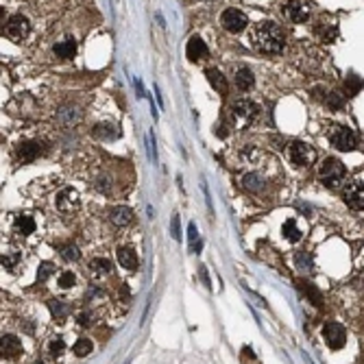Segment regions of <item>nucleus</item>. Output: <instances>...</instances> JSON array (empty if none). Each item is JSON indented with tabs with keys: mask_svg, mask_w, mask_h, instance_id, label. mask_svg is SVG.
<instances>
[{
	"mask_svg": "<svg viewBox=\"0 0 364 364\" xmlns=\"http://www.w3.org/2000/svg\"><path fill=\"white\" fill-rule=\"evenodd\" d=\"M343 199H345L347 207H351L353 212H362L364 210V183L362 181L347 183L343 190Z\"/></svg>",
	"mask_w": 364,
	"mask_h": 364,
	"instance_id": "nucleus-6",
	"label": "nucleus"
},
{
	"mask_svg": "<svg viewBox=\"0 0 364 364\" xmlns=\"http://www.w3.org/2000/svg\"><path fill=\"white\" fill-rule=\"evenodd\" d=\"M299 290L303 292L305 297H307L310 301H312L314 305H321V294H319V288H314V286L310 284V282H301V284H299Z\"/></svg>",
	"mask_w": 364,
	"mask_h": 364,
	"instance_id": "nucleus-27",
	"label": "nucleus"
},
{
	"mask_svg": "<svg viewBox=\"0 0 364 364\" xmlns=\"http://www.w3.org/2000/svg\"><path fill=\"white\" fill-rule=\"evenodd\" d=\"M345 175H347V168H345L343 161L336 159V157L323 159V164L319 168V179L327 185V188H336V185H340L345 179Z\"/></svg>",
	"mask_w": 364,
	"mask_h": 364,
	"instance_id": "nucleus-2",
	"label": "nucleus"
},
{
	"mask_svg": "<svg viewBox=\"0 0 364 364\" xmlns=\"http://www.w3.org/2000/svg\"><path fill=\"white\" fill-rule=\"evenodd\" d=\"M246 15L238 9H225L222 15H220V24L225 26V31H229V33H240V31H244L246 26Z\"/></svg>",
	"mask_w": 364,
	"mask_h": 364,
	"instance_id": "nucleus-7",
	"label": "nucleus"
},
{
	"mask_svg": "<svg viewBox=\"0 0 364 364\" xmlns=\"http://www.w3.org/2000/svg\"><path fill=\"white\" fill-rule=\"evenodd\" d=\"M325 100H327V107H329V109H343V105H345L343 92H329V94L325 96Z\"/></svg>",
	"mask_w": 364,
	"mask_h": 364,
	"instance_id": "nucleus-30",
	"label": "nucleus"
},
{
	"mask_svg": "<svg viewBox=\"0 0 364 364\" xmlns=\"http://www.w3.org/2000/svg\"><path fill=\"white\" fill-rule=\"evenodd\" d=\"M288 157L292 159V164H297V166H310V164H314V159H316V151L305 142L294 140V142H290Z\"/></svg>",
	"mask_w": 364,
	"mask_h": 364,
	"instance_id": "nucleus-5",
	"label": "nucleus"
},
{
	"mask_svg": "<svg viewBox=\"0 0 364 364\" xmlns=\"http://www.w3.org/2000/svg\"><path fill=\"white\" fill-rule=\"evenodd\" d=\"M109 218H111L114 225H118V227H125V225H129L131 220H133V212H131L129 207H111Z\"/></svg>",
	"mask_w": 364,
	"mask_h": 364,
	"instance_id": "nucleus-19",
	"label": "nucleus"
},
{
	"mask_svg": "<svg viewBox=\"0 0 364 364\" xmlns=\"http://www.w3.org/2000/svg\"><path fill=\"white\" fill-rule=\"evenodd\" d=\"M249 42L262 55H279L286 46L282 29L275 22H260V24H255L251 29Z\"/></svg>",
	"mask_w": 364,
	"mask_h": 364,
	"instance_id": "nucleus-1",
	"label": "nucleus"
},
{
	"mask_svg": "<svg viewBox=\"0 0 364 364\" xmlns=\"http://www.w3.org/2000/svg\"><path fill=\"white\" fill-rule=\"evenodd\" d=\"M64 349H66V345H64V340L61 338H52L50 340V353L55 355V358H59V355L64 353Z\"/></svg>",
	"mask_w": 364,
	"mask_h": 364,
	"instance_id": "nucleus-34",
	"label": "nucleus"
},
{
	"mask_svg": "<svg viewBox=\"0 0 364 364\" xmlns=\"http://www.w3.org/2000/svg\"><path fill=\"white\" fill-rule=\"evenodd\" d=\"M234 83H236L238 90L249 92L255 85V76H253V72L249 70V68H240V70L236 72V76H234Z\"/></svg>",
	"mask_w": 364,
	"mask_h": 364,
	"instance_id": "nucleus-17",
	"label": "nucleus"
},
{
	"mask_svg": "<svg viewBox=\"0 0 364 364\" xmlns=\"http://www.w3.org/2000/svg\"><path fill=\"white\" fill-rule=\"evenodd\" d=\"M35 364H46V362H42V360H37V362H35Z\"/></svg>",
	"mask_w": 364,
	"mask_h": 364,
	"instance_id": "nucleus-41",
	"label": "nucleus"
},
{
	"mask_svg": "<svg viewBox=\"0 0 364 364\" xmlns=\"http://www.w3.org/2000/svg\"><path fill=\"white\" fill-rule=\"evenodd\" d=\"M90 270L94 275H109L114 270V264L109 260H105V258H94L90 262Z\"/></svg>",
	"mask_w": 364,
	"mask_h": 364,
	"instance_id": "nucleus-23",
	"label": "nucleus"
},
{
	"mask_svg": "<svg viewBox=\"0 0 364 364\" xmlns=\"http://www.w3.org/2000/svg\"><path fill=\"white\" fill-rule=\"evenodd\" d=\"M231 111H234V116H236V118H240V120H253L255 116L260 114L258 105H255L253 100H246V98L236 100V103L231 105Z\"/></svg>",
	"mask_w": 364,
	"mask_h": 364,
	"instance_id": "nucleus-11",
	"label": "nucleus"
},
{
	"mask_svg": "<svg viewBox=\"0 0 364 364\" xmlns=\"http://www.w3.org/2000/svg\"><path fill=\"white\" fill-rule=\"evenodd\" d=\"M199 273H201V279H203V282H205V286L210 288L212 284H210V275H207V268H205V266H201V268H199Z\"/></svg>",
	"mask_w": 364,
	"mask_h": 364,
	"instance_id": "nucleus-40",
	"label": "nucleus"
},
{
	"mask_svg": "<svg viewBox=\"0 0 364 364\" xmlns=\"http://www.w3.org/2000/svg\"><path fill=\"white\" fill-rule=\"evenodd\" d=\"M185 55H188L190 61H199V59L207 57V46H205V42L201 40L199 35H192L190 40H188V46H185Z\"/></svg>",
	"mask_w": 364,
	"mask_h": 364,
	"instance_id": "nucleus-13",
	"label": "nucleus"
},
{
	"mask_svg": "<svg viewBox=\"0 0 364 364\" xmlns=\"http://www.w3.org/2000/svg\"><path fill=\"white\" fill-rule=\"evenodd\" d=\"M205 76H207V81H210V85H212V88L216 90V92H218V94H227V92H229V83H227V79H225V76L218 72V70H216V68H207V70H205Z\"/></svg>",
	"mask_w": 364,
	"mask_h": 364,
	"instance_id": "nucleus-14",
	"label": "nucleus"
},
{
	"mask_svg": "<svg viewBox=\"0 0 364 364\" xmlns=\"http://www.w3.org/2000/svg\"><path fill=\"white\" fill-rule=\"evenodd\" d=\"M13 227L20 236H31L35 231V220L31 218V216H18V218L13 220Z\"/></svg>",
	"mask_w": 364,
	"mask_h": 364,
	"instance_id": "nucleus-20",
	"label": "nucleus"
},
{
	"mask_svg": "<svg viewBox=\"0 0 364 364\" xmlns=\"http://www.w3.org/2000/svg\"><path fill=\"white\" fill-rule=\"evenodd\" d=\"M188 240H190V244H197L199 242V229H197L194 222L188 225Z\"/></svg>",
	"mask_w": 364,
	"mask_h": 364,
	"instance_id": "nucleus-38",
	"label": "nucleus"
},
{
	"mask_svg": "<svg viewBox=\"0 0 364 364\" xmlns=\"http://www.w3.org/2000/svg\"><path fill=\"white\" fill-rule=\"evenodd\" d=\"M92 135L98 137V140H109L111 142L120 135V131H118V127L109 125V122H98V125L92 129Z\"/></svg>",
	"mask_w": 364,
	"mask_h": 364,
	"instance_id": "nucleus-16",
	"label": "nucleus"
},
{
	"mask_svg": "<svg viewBox=\"0 0 364 364\" xmlns=\"http://www.w3.org/2000/svg\"><path fill=\"white\" fill-rule=\"evenodd\" d=\"M55 55L61 59H72L76 55V42L74 40H66L61 44H55Z\"/></svg>",
	"mask_w": 364,
	"mask_h": 364,
	"instance_id": "nucleus-22",
	"label": "nucleus"
},
{
	"mask_svg": "<svg viewBox=\"0 0 364 364\" xmlns=\"http://www.w3.org/2000/svg\"><path fill=\"white\" fill-rule=\"evenodd\" d=\"M170 234L175 240H179V214H173V220H170Z\"/></svg>",
	"mask_w": 364,
	"mask_h": 364,
	"instance_id": "nucleus-37",
	"label": "nucleus"
},
{
	"mask_svg": "<svg viewBox=\"0 0 364 364\" xmlns=\"http://www.w3.org/2000/svg\"><path fill=\"white\" fill-rule=\"evenodd\" d=\"M286 15L292 20V22H305L310 18V9L305 3H301V0H290V3H286Z\"/></svg>",
	"mask_w": 364,
	"mask_h": 364,
	"instance_id": "nucleus-12",
	"label": "nucleus"
},
{
	"mask_svg": "<svg viewBox=\"0 0 364 364\" xmlns=\"http://www.w3.org/2000/svg\"><path fill=\"white\" fill-rule=\"evenodd\" d=\"M79 323L83 325V327H88V325L92 323V316H90L88 312H81V314H79Z\"/></svg>",
	"mask_w": 364,
	"mask_h": 364,
	"instance_id": "nucleus-39",
	"label": "nucleus"
},
{
	"mask_svg": "<svg viewBox=\"0 0 364 364\" xmlns=\"http://www.w3.org/2000/svg\"><path fill=\"white\" fill-rule=\"evenodd\" d=\"M323 340L327 343L329 349H343L347 343V329L336 321H329L323 325Z\"/></svg>",
	"mask_w": 364,
	"mask_h": 364,
	"instance_id": "nucleus-4",
	"label": "nucleus"
},
{
	"mask_svg": "<svg viewBox=\"0 0 364 364\" xmlns=\"http://www.w3.org/2000/svg\"><path fill=\"white\" fill-rule=\"evenodd\" d=\"M242 188L249 192H260L264 188V179H262V175H258V173H249L242 177Z\"/></svg>",
	"mask_w": 364,
	"mask_h": 364,
	"instance_id": "nucleus-21",
	"label": "nucleus"
},
{
	"mask_svg": "<svg viewBox=\"0 0 364 364\" xmlns=\"http://www.w3.org/2000/svg\"><path fill=\"white\" fill-rule=\"evenodd\" d=\"M329 142L334 149L347 153V151H353L355 146H358V137H355V133L351 129H347L343 125H336L329 131Z\"/></svg>",
	"mask_w": 364,
	"mask_h": 364,
	"instance_id": "nucleus-3",
	"label": "nucleus"
},
{
	"mask_svg": "<svg viewBox=\"0 0 364 364\" xmlns=\"http://www.w3.org/2000/svg\"><path fill=\"white\" fill-rule=\"evenodd\" d=\"M22 353V343L15 336L7 334L3 336V355H7V358H18V355Z\"/></svg>",
	"mask_w": 364,
	"mask_h": 364,
	"instance_id": "nucleus-18",
	"label": "nucleus"
},
{
	"mask_svg": "<svg viewBox=\"0 0 364 364\" xmlns=\"http://www.w3.org/2000/svg\"><path fill=\"white\" fill-rule=\"evenodd\" d=\"M282 231H284V236H286V240H288V242H299V240H301V231H299L297 220H294V218L286 220Z\"/></svg>",
	"mask_w": 364,
	"mask_h": 364,
	"instance_id": "nucleus-25",
	"label": "nucleus"
},
{
	"mask_svg": "<svg viewBox=\"0 0 364 364\" xmlns=\"http://www.w3.org/2000/svg\"><path fill=\"white\" fill-rule=\"evenodd\" d=\"M74 284H76V277H74L72 270H64V273H59L57 286L61 290H70V288H74Z\"/></svg>",
	"mask_w": 364,
	"mask_h": 364,
	"instance_id": "nucleus-28",
	"label": "nucleus"
},
{
	"mask_svg": "<svg viewBox=\"0 0 364 364\" xmlns=\"http://www.w3.org/2000/svg\"><path fill=\"white\" fill-rule=\"evenodd\" d=\"M59 118L64 120V122H76V120H79V114H76V109H61Z\"/></svg>",
	"mask_w": 364,
	"mask_h": 364,
	"instance_id": "nucleus-36",
	"label": "nucleus"
},
{
	"mask_svg": "<svg viewBox=\"0 0 364 364\" xmlns=\"http://www.w3.org/2000/svg\"><path fill=\"white\" fill-rule=\"evenodd\" d=\"M116 255H118V262L125 270H135L137 268V255L131 246H120Z\"/></svg>",
	"mask_w": 364,
	"mask_h": 364,
	"instance_id": "nucleus-15",
	"label": "nucleus"
},
{
	"mask_svg": "<svg viewBox=\"0 0 364 364\" xmlns=\"http://www.w3.org/2000/svg\"><path fill=\"white\" fill-rule=\"evenodd\" d=\"M92 349H94V345H92V340L90 338H81V340H76L74 347H72V351L76 358H85V355H90Z\"/></svg>",
	"mask_w": 364,
	"mask_h": 364,
	"instance_id": "nucleus-26",
	"label": "nucleus"
},
{
	"mask_svg": "<svg viewBox=\"0 0 364 364\" xmlns=\"http://www.w3.org/2000/svg\"><path fill=\"white\" fill-rule=\"evenodd\" d=\"M294 264H297L299 270H305V273L314 268V262H312V258H310V253H305V251H299L297 255H294Z\"/></svg>",
	"mask_w": 364,
	"mask_h": 364,
	"instance_id": "nucleus-29",
	"label": "nucleus"
},
{
	"mask_svg": "<svg viewBox=\"0 0 364 364\" xmlns=\"http://www.w3.org/2000/svg\"><path fill=\"white\" fill-rule=\"evenodd\" d=\"M242 362H244V364H260L251 347H242Z\"/></svg>",
	"mask_w": 364,
	"mask_h": 364,
	"instance_id": "nucleus-35",
	"label": "nucleus"
},
{
	"mask_svg": "<svg viewBox=\"0 0 364 364\" xmlns=\"http://www.w3.org/2000/svg\"><path fill=\"white\" fill-rule=\"evenodd\" d=\"M362 88H364V81L360 79L358 74H353V72L347 74V79H345V90H347V94H349V96H355Z\"/></svg>",
	"mask_w": 364,
	"mask_h": 364,
	"instance_id": "nucleus-24",
	"label": "nucleus"
},
{
	"mask_svg": "<svg viewBox=\"0 0 364 364\" xmlns=\"http://www.w3.org/2000/svg\"><path fill=\"white\" fill-rule=\"evenodd\" d=\"M52 270H55V266H52L50 262H44V264H40V268H37V279L46 282L52 275Z\"/></svg>",
	"mask_w": 364,
	"mask_h": 364,
	"instance_id": "nucleus-32",
	"label": "nucleus"
},
{
	"mask_svg": "<svg viewBox=\"0 0 364 364\" xmlns=\"http://www.w3.org/2000/svg\"><path fill=\"white\" fill-rule=\"evenodd\" d=\"M55 205L59 212H74L79 207V194L72 188H64L55 199Z\"/></svg>",
	"mask_w": 364,
	"mask_h": 364,
	"instance_id": "nucleus-10",
	"label": "nucleus"
},
{
	"mask_svg": "<svg viewBox=\"0 0 364 364\" xmlns=\"http://www.w3.org/2000/svg\"><path fill=\"white\" fill-rule=\"evenodd\" d=\"M5 33L11 40H24L29 35V20L24 15H11L5 24Z\"/></svg>",
	"mask_w": 364,
	"mask_h": 364,
	"instance_id": "nucleus-8",
	"label": "nucleus"
},
{
	"mask_svg": "<svg viewBox=\"0 0 364 364\" xmlns=\"http://www.w3.org/2000/svg\"><path fill=\"white\" fill-rule=\"evenodd\" d=\"M42 155V144L40 142H33V140H26L18 144V149H15V157L22 164H31V161H35L37 157Z\"/></svg>",
	"mask_w": 364,
	"mask_h": 364,
	"instance_id": "nucleus-9",
	"label": "nucleus"
},
{
	"mask_svg": "<svg viewBox=\"0 0 364 364\" xmlns=\"http://www.w3.org/2000/svg\"><path fill=\"white\" fill-rule=\"evenodd\" d=\"M61 253H64V258L68 262H76V260L81 258V253H79V249H76L74 244H64V246H61Z\"/></svg>",
	"mask_w": 364,
	"mask_h": 364,
	"instance_id": "nucleus-31",
	"label": "nucleus"
},
{
	"mask_svg": "<svg viewBox=\"0 0 364 364\" xmlns=\"http://www.w3.org/2000/svg\"><path fill=\"white\" fill-rule=\"evenodd\" d=\"M48 307H50V312L55 314L57 319H64V316L68 314V307H66V303H61V301H50Z\"/></svg>",
	"mask_w": 364,
	"mask_h": 364,
	"instance_id": "nucleus-33",
	"label": "nucleus"
}]
</instances>
